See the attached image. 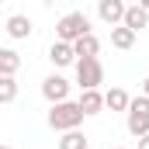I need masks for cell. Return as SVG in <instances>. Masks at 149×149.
<instances>
[{
    "mask_svg": "<svg viewBox=\"0 0 149 149\" xmlns=\"http://www.w3.org/2000/svg\"><path fill=\"white\" fill-rule=\"evenodd\" d=\"M83 118H87V114L80 111L76 101H56L52 111H49V128H56V132H70V128H80V125H83Z\"/></svg>",
    "mask_w": 149,
    "mask_h": 149,
    "instance_id": "cell-1",
    "label": "cell"
},
{
    "mask_svg": "<svg viewBox=\"0 0 149 149\" xmlns=\"http://www.w3.org/2000/svg\"><path fill=\"white\" fill-rule=\"evenodd\" d=\"M73 66H76V83H80V90H101V83H104V66H101L97 56H80Z\"/></svg>",
    "mask_w": 149,
    "mask_h": 149,
    "instance_id": "cell-2",
    "label": "cell"
},
{
    "mask_svg": "<svg viewBox=\"0 0 149 149\" xmlns=\"http://www.w3.org/2000/svg\"><path fill=\"white\" fill-rule=\"evenodd\" d=\"M125 128H128V135H135V139L149 132V97H146V94H139V97H132V101H128Z\"/></svg>",
    "mask_w": 149,
    "mask_h": 149,
    "instance_id": "cell-3",
    "label": "cell"
},
{
    "mask_svg": "<svg viewBox=\"0 0 149 149\" xmlns=\"http://www.w3.org/2000/svg\"><path fill=\"white\" fill-rule=\"evenodd\" d=\"M87 31H90V17H87L83 10H70V14H63L59 24H56V38H59V42H76V38L87 35Z\"/></svg>",
    "mask_w": 149,
    "mask_h": 149,
    "instance_id": "cell-4",
    "label": "cell"
},
{
    "mask_svg": "<svg viewBox=\"0 0 149 149\" xmlns=\"http://www.w3.org/2000/svg\"><path fill=\"white\" fill-rule=\"evenodd\" d=\"M42 97H45L49 104H56V101H70V80L59 76V73L45 76V80H42Z\"/></svg>",
    "mask_w": 149,
    "mask_h": 149,
    "instance_id": "cell-5",
    "label": "cell"
},
{
    "mask_svg": "<svg viewBox=\"0 0 149 149\" xmlns=\"http://www.w3.org/2000/svg\"><path fill=\"white\" fill-rule=\"evenodd\" d=\"M125 0H97V17L104 21V24H121V17H125Z\"/></svg>",
    "mask_w": 149,
    "mask_h": 149,
    "instance_id": "cell-6",
    "label": "cell"
},
{
    "mask_svg": "<svg viewBox=\"0 0 149 149\" xmlns=\"http://www.w3.org/2000/svg\"><path fill=\"white\" fill-rule=\"evenodd\" d=\"M3 28H7V35H10V38H17V42L31 38V31H35V24H31V17H28V14H10Z\"/></svg>",
    "mask_w": 149,
    "mask_h": 149,
    "instance_id": "cell-7",
    "label": "cell"
},
{
    "mask_svg": "<svg viewBox=\"0 0 149 149\" xmlns=\"http://www.w3.org/2000/svg\"><path fill=\"white\" fill-rule=\"evenodd\" d=\"M121 24H125V28H132V31L139 35L142 28H149V10L142 7V3H132V7H125V17H121Z\"/></svg>",
    "mask_w": 149,
    "mask_h": 149,
    "instance_id": "cell-8",
    "label": "cell"
},
{
    "mask_svg": "<svg viewBox=\"0 0 149 149\" xmlns=\"http://www.w3.org/2000/svg\"><path fill=\"white\" fill-rule=\"evenodd\" d=\"M49 59H52V66H59V70H63V66H73V63H76V52H73V45H70V42H59V38H56V42H52V49H49Z\"/></svg>",
    "mask_w": 149,
    "mask_h": 149,
    "instance_id": "cell-9",
    "label": "cell"
},
{
    "mask_svg": "<svg viewBox=\"0 0 149 149\" xmlns=\"http://www.w3.org/2000/svg\"><path fill=\"white\" fill-rule=\"evenodd\" d=\"M76 104H80V111L87 114V118H90V114H101L104 111V94H101V90H83Z\"/></svg>",
    "mask_w": 149,
    "mask_h": 149,
    "instance_id": "cell-10",
    "label": "cell"
},
{
    "mask_svg": "<svg viewBox=\"0 0 149 149\" xmlns=\"http://www.w3.org/2000/svg\"><path fill=\"white\" fill-rule=\"evenodd\" d=\"M70 45H73L76 59H80V56H97V52H101V38L94 35V31H87V35H80L76 42H70Z\"/></svg>",
    "mask_w": 149,
    "mask_h": 149,
    "instance_id": "cell-11",
    "label": "cell"
},
{
    "mask_svg": "<svg viewBox=\"0 0 149 149\" xmlns=\"http://www.w3.org/2000/svg\"><path fill=\"white\" fill-rule=\"evenodd\" d=\"M128 90H121V87H111L108 94H104V108L108 111H128Z\"/></svg>",
    "mask_w": 149,
    "mask_h": 149,
    "instance_id": "cell-12",
    "label": "cell"
},
{
    "mask_svg": "<svg viewBox=\"0 0 149 149\" xmlns=\"http://www.w3.org/2000/svg\"><path fill=\"white\" fill-rule=\"evenodd\" d=\"M135 38H139V35H135L132 28H125V24H114V28H111V45H114V49H121V52L132 49Z\"/></svg>",
    "mask_w": 149,
    "mask_h": 149,
    "instance_id": "cell-13",
    "label": "cell"
},
{
    "mask_svg": "<svg viewBox=\"0 0 149 149\" xmlns=\"http://www.w3.org/2000/svg\"><path fill=\"white\" fill-rule=\"evenodd\" d=\"M21 70V56L14 49H0V76H17Z\"/></svg>",
    "mask_w": 149,
    "mask_h": 149,
    "instance_id": "cell-14",
    "label": "cell"
},
{
    "mask_svg": "<svg viewBox=\"0 0 149 149\" xmlns=\"http://www.w3.org/2000/svg\"><path fill=\"white\" fill-rule=\"evenodd\" d=\"M90 146V139L80 132V128H70V132H63V139H59V149H87Z\"/></svg>",
    "mask_w": 149,
    "mask_h": 149,
    "instance_id": "cell-15",
    "label": "cell"
},
{
    "mask_svg": "<svg viewBox=\"0 0 149 149\" xmlns=\"http://www.w3.org/2000/svg\"><path fill=\"white\" fill-rule=\"evenodd\" d=\"M17 97V80L14 76H0V104H10Z\"/></svg>",
    "mask_w": 149,
    "mask_h": 149,
    "instance_id": "cell-16",
    "label": "cell"
},
{
    "mask_svg": "<svg viewBox=\"0 0 149 149\" xmlns=\"http://www.w3.org/2000/svg\"><path fill=\"white\" fill-rule=\"evenodd\" d=\"M139 149H149V132H146V135H139Z\"/></svg>",
    "mask_w": 149,
    "mask_h": 149,
    "instance_id": "cell-17",
    "label": "cell"
},
{
    "mask_svg": "<svg viewBox=\"0 0 149 149\" xmlns=\"http://www.w3.org/2000/svg\"><path fill=\"white\" fill-rule=\"evenodd\" d=\"M142 94H146V97H149V76H146V80H142Z\"/></svg>",
    "mask_w": 149,
    "mask_h": 149,
    "instance_id": "cell-18",
    "label": "cell"
},
{
    "mask_svg": "<svg viewBox=\"0 0 149 149\" xmlns=\"http://www.w3.org/2000/svg\"><path fill=\"white\" fill-rule=\"evenodd\" d=\"M139 3H142V7H146V10H149V0H139Z\"/></svg>",
    "mask_w": 149,
    "mask_h": 149,
    "instance_id": "cell-19",
    "label": "cell"
},
{
    "mask_svg": "<svg viewBox=\"0 0 149 149\" xmlns=\"http://www.w3.org/2000/svg\"><path fill=\"white\" fill-rule=\"evenodd\" d=\"M0 149H14V146H0Z\"/></svg>",
    "mask_w": 149,
    "mask_h": 149,
    "instance_id": "cell-20",
    "label": "cell"
},
{
    "mask_svg": "<svg viewBox=\"0 0 149 149\" xmlns=\"http://www.w3.org/2000/svg\"><path fill=\"white\" fill-rule=\"evenodd\" d=\"M114 149H125V146H114Z\"/></svg>",
    "mask_w": 149,
    "mask_h": 149,
    "instance_id": "cell-21",
    "label": "cell"
}]
</instances>
